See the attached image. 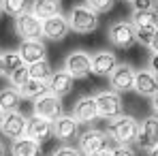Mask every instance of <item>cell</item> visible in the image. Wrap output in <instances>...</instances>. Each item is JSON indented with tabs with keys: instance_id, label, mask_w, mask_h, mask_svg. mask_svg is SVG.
<instances>
[{
	"instance_id": "cell-1",
	"label": "cell",
	"mask_w": 158,
	"mask_h": 156,
	"mask_svg": "<svg viewBox=\"0 0 158 156\" xmlns=\"http://www.w3.org/2000/svg\"><path fill=\"white\" fill-rule=\"evenodd\" d=\"M139 129H141V122L137 118L122 113V116H118L115 120H111L107 124V135L118 145H132V143H137Z\"/></svg>"
},
{
	"instance_id": "cell-2",
	"label": "cell",
	"mask_w": 158,
	"mask_h": 156,
	"mask_svg": "<svg viewBox=\"0 0 158 156\" xmlns=\"http://www.w3.org/2000/svg\"><path fill=\"white\" fill-rule=\"evenodd\" d=\"M66 19H69L71 30L77 32V34H90V32H94L98 28V13H94L85 4H75L69 11Z\"/></svg>"
},
{
	"instance_id": "cell-3",
	"label": "cell",
	"mask_w": 158,
	"mask_h": 156,
	"mask_svg": "<svg viewBox=\"0 0 158 156\" xmlns=\"http://www.w3.org/2000/svg\"><path fill=\"white\" fill-rule=\"evenodd\" d=\"M107 39L115 49H131L137 43V32H135L132 22H126V19L113 22L107 28Z\"/></svg>"
},
{
	"instance_id": "cell-4",
	"label": "cell",
	"mask_w": 158,
	"mask_h": 156,
	"mask_svg": "<svg viewBox=\"0 0 158 156\" xmlns=\"http://www.w3.org/2000/svg\"><path fill=\"white\" fill-rule=\"evenodd\" d=\"M94 99H96V105H98V116L107 122H111V120H115L118 116L124 113L122 96L115 90H101V92L94 94Z\"/></svg>"
},
{
	"instance_id": "cell-5",
	"label": "cell",
	"mask_w": 158,
	"mask_h": 156,
	"mask_svg": "<svg viewBox=\"0 0 158 156\" xmlns=\"http://www.w3.org/2000/svg\"><path fill=\"white\" fill-rule=\"evenodd\" d=\"M135 32H137V41L141 45H150L152 36L158 30V11H145V13H132L131 17Z\"/></svg>"
},
{
	"instance_id": "cell-6",
	"label": "cell",
	"mask_w": 158,
	"mask_h": 156,
	"mask_svg": "<svg viewBox=\"0 0 158 156\" xmlns=\"http://www.w3.org/2000/svg\"><path fill=\"white\" fill-rule=\"evenodd\" d=\"M77 148L81 150L83 156L98 154V152L109 148V137H107V133L98 129H88L77 137Z\"/></svg>"
},
{
	"instance_id": "cell-7",
	"label": "cell",
	"mask_w": 158,
	"mask_h": 156,
	"mask_svg": "<svg viewBox=\"0 0 158 156\" xmlns=\"http://www.w3.org/2000/svg\"><path fill=\"white\" fill-rule=\"evenodd\" d=\"M15 34L22 41H32L43 36V19L36 17L32 11H24L15 17Z\"/></svg>"
},
{
	"instance_id": "cell-8",
	"label": "cell",
	"mask_w": 158,
	"mask_h": 156,
	"mask_svg": "<svg viewBox=\"0 0 158 156\" xmlns=\"http://www.w3.org/2000/svg\"><path fill=\"white\" fill-rule=\"evenodd\" d=\"M62 113H64V109H62V99L56 96V94H52V92H47V94L34 99V103H32V116H39V118H43V120L53 122V120H58Z\"/></svg>"
},
{
	"instance_id": "cell-9",
	"label": "cell",
	"mask_w": 158,
	"mask_h": 156,
	"mask_svg": "<svg viewBox=\"0 0 158 156\" xmlns=\"http://www.w3.org/2000/svg\"><path fill=\"white\" fill-rule=\"evenodd\" d=\"M62 69L66 73H71L75 79H85L90 73H92V53L88 52H71L66 58H64V64Z\"/></svg>"
},
{
	"instance_id": "cell-10",
	"label": "cell",
	"mask_w": 158,
	"mask_h": 156,
	"mask_svg": "<svg viewBox=\"0 0 158 156\" xmlns=\"http://www.w3.org/2000/svg\"><path fill=\"white\" fill-rule=\"evenodd\" d=\"M135 69L131 64H124V62H118V66L113 69V73L109 75V86L111 90L115 92H131L135 90Z\"/></svg>"
},
{
	"instance_id": "cell-11",
	"label": "cell",
	"mask_w": 158,
	"mask_h": 156,
	"mask_svg": "<svg viewBox=\"0 0 158 156\" xmlns=\"http://www.w3.org/2000/svg\"><path fill=\"white\" fill-rule=\"evenodd\" d=\"M26 129H28V118L22 113V111H9L4 113V120H2V126H0V133L2 137L6 139H19L26 135Z\"/></svg>"
},
{
	"instance_id": "cell-12",
	"label": "cell",
	"mask_w": 158,
	"mask_h": 156,
	"mask_svg": "<svg viewBox=\"0 0 158 156\" xmlns=\"http://www.w3.org/2000/svg\"><path fill=\"white\" fill-rule=\"evenodd\" d=\"M73 118L77 120L79 124H92V122H96L101 116H98V105H96V99L94 96H90V94H85V96H81L75 107H73Z\"/></svg>"
},
{
	"instance_id": "cell-13",
	"label": "cell",
	"mask_w": 158,
	"mask_h": 156,
	"mask_svg": "<svg viewBox=\"0 0 158 156\" xmlns=\"http://www.w3.org/2000/svg\"><path fill=\"white\" fill-rule=\"evenodd\" d=\"M137 145L141 150H148V152L154 145H158V116H148L141 122L139 137H137Z\"/></svg>"
},
{
	"instance_id": "cell-14",
	"label": "cell",
	"mask_w": 158,
	"mask_h": 156,
	"mask_svg": "<svg viewBox=\"0 0 158 156\" xmlns=\"http://www.w3.org/2000/svg\"><path fill=\"white\" fill-rule=\"evenodd\" d=\"M69 32H71L69 19H66V15H62V13L43 19V36L49 39V41H62Z\"/></svg>"
},
{
	"instance_id": "cell-15",
	"label": "cell",
	"mask_w": 158,
	"mask_h": 156,
	"mask_svg": "<svg viewBox=\"0 0 158 156\" xmlns=\"http://www.w3.org/2000/svg\"><path fill=\"white\" fill-rule=\"evenodd\" d=\"M47 88H49L52 94L60 96V99H64L66 94L73 92V88H75V77H73L71 73H66L64 69L53 71L52 77H49V81H47Z\"/></svg>"
},
{
	"instance_id": "cell-16",
	"label": "cell",
	"mask_w": 158,
	"mask_h": 156,
	"mask_svg": "<svg viewBox=\"0 0 158 156\" xmlns=\"http://www.w3.org/2000/svg\"><path fill=\"white\" fill-rule=\"evenodd\" d=\"M135 92L139 96H154L158 92V75H154L150 69H141L135 73Z\"/></svg>"
},
{
	"instance_id": "cell-17",
	"label": "cell",
	"mask_w": 158,
	"mask_h": 156,
	"mask_svg": "<svg viewBox=\"0 0 158 156\" xmlns=\"http://www.w3.org/2000/svg\"><path fill=\"white\" fill-rule=\"evenodd\" d=\"M19 56L26 64H34L39 60H47V47L41 39H32V41H22L19 45Z\"/></svg>"
},
{
	"instance_id": "cell-18",
	"label": "cell",
	"mask_w": 158,
	"mask_h": 156,
	"mask_svg": "<svg viewBox=\"0 0 158 156\" xmlns=\"http://www.w3.org/2000/svg\"><path fill=\"white\" fill-rule=\"evenodd\" d=\"M118 66V58L113 52H94L92 53V73L96 77H109Z\"/></svg>"
},
{
	"instance_id": "cell-19",
	"label": "cell",
	"mask_w": 158,
	"mask_h": 156,
	"mask_svg": "<svg viewBox=\"0 0 158 156\" xmlns=\"http://www.w3.org/2000/svg\"><path fill=\"white\" fill-rule=\"evenodd\" d=\"M53 137L60 141H69L79 137V122L73 116H60L58 120H53Z\"/></svg>"
},
{
	"instance_id": "cell-20",
	"label": "cell",
	"mask_w": 158,
	"mask_h": 156,
	"mask_svg": "<svg viewBox=\"0 0 158 156\" xmlns=\"http://www.w3.org/2000/svg\"><path fill=\"white\" fill-rule=\"evenodd\" d=\"M26 135H28V137H32L34 141L43 143V141L52 139V135H53V122L43 120V118H39V116H32V118H28Z\"/></svg>"
},
{
	"instance_id": "cell-21",
	"label": "cell",
	"mask_w": 158,
	"mask_h": 156,
	"mask_svg": "<svg viewBox=\"0 0 158 156\" xmlns=\"http://www.w3.org/2000/svg\"><path fill=\"white\" fill-rule=\"evenodd\" d=\"M11 154L13 156H41V143L34 141L32 137H19V139H13L11 143Z\"/></svg>"
},
{
	"instance_id": "cell-22",
	"label": "cell",
	"mask_w": 158,
	"mask_h": 156,
	"mask_svg": "<svg viewBox=\"0 0 158 156\" xmlns=\"http://www.w3.org/2000/svg\"><path fill=\"white\" fill-rule=\"evenodd\" d=\"M30 11H32L36 17L47 19V17H53V15L62 13V2H60V0H32Z\"/></svg>"
},
{
	"instance_id": "cell-23",
	"label": "cell",
	"mask_w": 158,
	"mask_h": 156,
	"mask_svg": "<svg viewBox=\"0 0 158 156\" xmlns=\"http://www.w3.org/2000/svg\"><path fill=\"white\" fill-rule=\"evenodd\" d=\"M19 105H22V92H19L17 88L9 86V88H2V90H0V109H2L4 113L17 111Z\"/></svg>"
},
{
	"instance_id": "cell-24",
	"label": "cell",
	"mask_w": 158,
	"mask_h": 156,
	"mask_svg": "<svg viewBox=\"0 0 158 156\" xmlns=\"http://www.w3.org/2000/svg\"><path fill=\"white\" fill-rule=\"evenodd\" d=\"M19 92H22V99H30V101H34V99L43 96V94H47L49 88H47V81H41V79H32V77H30L26 83L19 88Z\"/></svg>"
},
{
	"instance_id": "cell-25",
	"label": "cell",
	"mask_w": 158,
	"mask_h": 156,
	"mask_svg": "<svg viewBox=\"0 0 158 156\" xmlns=\"http://www.w3.org/2000/svg\"><path fill=\"white\" fill-rule=\"evenodd\" d=\"M28 73L32 79H41V81H49L53 69L49 64V60H39L34 64H28Z\"/></svg>"
},
{
	"instance_id": "cell-26",
	"label": "cell",
	"mask_w": 158,
	"mask_h": 156,
	"mask_svg": "<svg viewBox=\"0 0 158 156\" xmlns=\"http://www.w3.org/2000/svg\"><path fill=\"white\" fill-rule=\"evenodd\" d=\"M26 62L22 60L19 52H2V69H4V77H9L11 73H15L19 66H24Z\"/></svg>"
},
{
	"instance_id": "cell-27",
	"label": "cell",
	"mask_w": 158,
	"mask_h": 156,
	"mask_svg": "<svg viewBox=\"0 0 158 156\" xmlns=\"http://www.w3.org/2000/svg\"><path fill=\"white\" fill-rule=\"evenodd\" d=\"M0 4H2V11H4L6 15L17 17V15H22L24 11H28L30 0H0Z\"/></svg>"
},
{
	"instance_id": "cell-28",
	"label": "cell",
	"mask_w": 158,
	"mask_h": 156,
	"mask_svg": "<svg viewBox=\"0 0 158 156\" xmlns=\"http://www.w3.org/2000/svg\"><path fill=\"white\" fill-rule=\"evenodd\" d=\"M28 79H30V73H28V64L19 66L15 73H11V75H9V81H11V86H13V88H17V90H19V88L26 83Z\"/></svg>"
},
{
	"instance_id": "cell-29",
	"label": "cell",
	"mask_w": 158,
	"mask_h": 156,
	"mask_svg": "<svg viewBox=\"0 0 158 156\" xmlns=\"http://www.w3.org/2000/svg\"><path fill=\"white\" fill-rule=\"evenodd\" d=\"M85 6H90L94 13H109L111 9H113V4H115V0H85L83 2Z\"/></svg>"
},
{
	"instance_id": "cell-30",
	"label": "cell",
	"mask_w": 158,
	"mask_h": 156,
	"mask_svg": "<svg viewBox=\"0 0 158 156\" xmlns=\"http://www.w3.org/2000/svg\"><path fill=\"white\" fill-rule=\"evenodd\" d=\"M132 13H145V11H156V0H131Z\"/></svg>"
},
{
	"instance_id": "cell-31",
	"label": "cell",
	"mask_w": 158,
	"mask_h": 156,
	"mask_svg": "<svg viewBox=\"0 0 158 156\" xmlns=\"http://www.w3.org/2000/svg\"><path fill=\"white\" fill-rule=\"evenodd\" d=\"M52 156H83V154H81V150H79V148H73V145H62V148H58Z\"/></svg>"
},
{
	"instance_id": "cell-32",
	"label": "cell",
	"mask_w": 158,
	"mask_h": 156,
	"mask_svg": "<svg viewBox=\"0 0 158 156\" xmlns=\"http://www.w3.org/2000/svg\"><path fill=\"white\" fill-rule=\"evenodd\" d=\"M111 156H137L132 145H115L111 148Z\"/></svg>"
},
{
	"instance_id": "cell-33",
	"label": "cell",
	"mask_w": 158,
	"mask_h": 156,
	"mask_svg": "<svg viewBox=\"0 0 158 156\" xmlns=\"http://www.w3.org/2000/svg\"><path fill=\"white\" fill-rule=\"evenodd\" d=\"M148 69H150L154 75H158V52H152L150 60H148Z\"/></svg>"
},
{
	"instance_id": "cell-34",
	"label": "cell",
	"mask_w": 158,
	"mask_h": 156,
	"mask_svg": "<svg viewBox=\"0 0 158 156\" xmlns=\"http://www.w3.org/2000/svg\"><path fill=\"white\" fill-rule=\"evenodd\" d=\"M152 52H158V30H156V34L152 36V41H150V45H148Z\"/></svg>"
},
{
	"instance_id": "cell-35",
	"label": "cell",
	"mask_w": 158,
	"mask_h": 156,
	"mask_svg": "<svg viewBox=\"0 0 158 156\" xmlns=\"http://www.w3.org/2000/svg\"><path fill=\"white\" fill-rule=\"evenodd\" d=\"M152 109H154V116H158V92L152 96Z\"/></svg>"
},
{
	"instance_id": "cell-36",
	"label": "cell",
	"mask_w": 158,
	"mask_h": 156,
	"mask_svg": "<svg viewBox=\"0 0 158 156\" xmlns=\"http://www.w3.org/2000/svg\"><path fill=\"white\" fill-rule=\"evenodd\" d=\"M92 156H111V148H107V150L98 152V154H92Z\"/></svg>"
},
{
	"instance_id": "cell-37",
	"label": "cell",
	"mask_w": 158,
	"mask_h": 156,
	"mask_svg": "<svg viewBox=\"0 0 158 156\" xmlns=\"http://www.w3.org/2000/svg\"><path fill=\"white\" fill-rule=\"evenodd\" d=\"M148 156H158V145H154V148L148 152Z\"/></svg>"
},
{
	"instance_id": "cell-38",
	"label": "cell",
	"mask_w": 158,
	"mask_h": 156,
	"mask_svg": "<svg viewBox=\"0 0 158 156\" xmlns=\"http://www.w3.org/2000/svg\"><path fill=\"white\" fill-rule=\"evenodd\" d=\"M0 156H6V148H4V143L0 141Z\"/></svg>"
},
{
	"instance_id": "cell-39",
	"label": "cell",
	"mask_w": 158,
	"mask_h": 156,
	"mask_svg": "<svg viewBox=\"0 0 158 156\" xmlns=\"http://www.w3.org/2000/svg\"><path fill=\"white\" fill-rule=\"evenodd\" d=\"M0 77H4V69H2V52H0Z\"/></svg>"
},
{
	"instance_id": "cell-40",
	"label": "cell",
	"mask_w": 158,
	"mask_h": 156,
	"mask_svg": "<svg viewBox=\"0 0 158 156\" xmlns=\"http://www.w3.org/2000/svg\"><path fill=\"white\" fill-rule=\"evenodd\" d=\"M2 120H4V111L0 109V126H2Z\"/></svg>"
},
{
	"instance_id": "cell-41",
	"label": "cell",
	"mask_w": 158,
	"mask_h": 156,
	"mask_svg": "<svg viewBox=\"0 0 158 156\" xmlns=\"http://www.w3.org/2000/svg\"><path fill=\"white\" fill-rule=\"evenodd\" d=\"M2 15H4V11H2V4H0V19H2Z\"/></svg>"
},
{
	"instance_id": "cell-42",
	"label": "cell",
	"mask_w": 158,
	"mask_h": 156,
	"mask_svg": "<svg viewBox=\"0 0 158 156\" xmlns=\"http://www.w3.org/2000/svg\"><path fill=\"white\" fill-rule=\"evenodd\" d=\"M156 4H158V0H156Z\"/></svg>"
},
{
	"instance_id": "cell-43",
	"label": "cell",
	"mask_w": 158,
	"mask_h": 156,
	"mask_svg": "<svg viewBox=\"0 0 158 156\" xmlns=\"http://www.w3.org/2000/svg\"><path fill=\"white\" fill-rule=\"evenodd\" d=\"M128 2H131V0H128Z\"/></svg>"
}]
</instances>
